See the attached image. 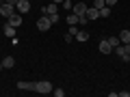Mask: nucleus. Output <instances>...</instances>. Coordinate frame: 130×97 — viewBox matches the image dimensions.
<instances>
[{"mask_svg":"<svg viewBox=\"0 0 130 97\" xmlns=\"http://www.w3.org/2000/svg\"><path fill=\"white\" fill-rule=\"evenodd\" d=\"M65 22L70 24V26H72V24H78V15H74V13H70V15H65Z\"/></svg>","mask_w":130,"mask_h":97,"instance_id":"nucleus-16","label":"nucleus"},{"mask_svg":"<svg viewBox=\"0 0 130 97\" xmlns=\"http://www.w3.org/2000/svg\"><path fill=\"white\" fill-rule=\"evenodd\" d=\"M87 7L89 5H85V2H76V5L72 7V13L78 15V17H83V15H87Z\"/></svg>","mask_w":130,"mask_h":97,"instance_id":"nucleus-4","label":"nucleus"},{"mask_svg":"<svg viewBox=\"0 0 130 97\" xmlns=\"http://www.w3.org/2000/svg\"><path fill=\"white\" fill-rule=\"evenodd\" d=\"M52 84L48 82V80H37V82H35V88H32V91L35 93H41V95H50L52 93Z\"/></svg>","mask_w":130,"mask_h":97,"instance_id":"nucleus-1","label":"nucleus"},{"mask_svg":"<svg viewBox=\"0 0 130 97\" xmlns=\"http://www.w3.org/2000/svg\"><path fill=\"white\" fill-rule=\"evenodd\" d=\"M119 41L121 43H130V30H121L119 32Z\"/></svg>","mask_w":130,"mask_h":97,"instance_id":"nucleus-15","label":"nucleus"},{"mask_svg":"<svg viewBox=\"0 0 130 97\" xmlns=\"http://www.w3.org/2000/svg\"><path fill=\"white\" fill-rule=\"evenodd\" d=\"M2 2H7V5H13V7L18 5V0H2Z\"/></svg>","mask_w":130,"mask_h":97,"instance_id":"nucleus-26","label":"nucleus"},{"mask_svg":"<svg viewBox=\"0 0 130 97\" xmlns=\"http://www.w3.org/2000/svg\"><path fill=\"white\" fill-rule=\"evenodd\" d=\"M106 39H108V43L113 45V50H115V47H117V45L121 43V41H119V37H106Z\"/></svg>","mask_w":130,"mask_h":97,"instance_id":"nucleus-18","label":"nucleus"},{"mask_svg":"<svg viewBox=\"0 0 130 97\" xmlns=\"http://www.w3.org/2000/svg\"><path fill=\"white\" fill-rule=\"evenodd\" d=\"M98 17H100V9H95V7L89 5L87 7V19H89V22H95Z\"/></svg>","mask_w":130,"mask_h":97,"instance_id":"nucleus-9","label":"nucleus"},{"mask_svg":"<svg viewBox=\"0 0 130 97\" xmlns=\"http://www.w3.org/2000/svg\"><path fill=\"white\" fill-rule=\"evenodd\" d=\"M104 2H106V7H111V9L117 5V0H104Z\"/></svg>","mask_w":130,"mask_h":97,"instance_id":"nucleus-24","label":"nucleus"},{"mask_svg":"<svg viewBox=\"0 0 130 97\" xmlns=\"http://www.w3.org/2000/svg\"><path fill=\"white\" fill-rule=\"evenodd\" d=\"M104 5H106L104 0H93V5H91V7H95V9H102Z\"/></svg>","mask_w":130,"mask_h":97,"instance_id":"nucleus-22","label":"nucleus"},{"mask_svg":"<svg viewBox=\"0 0 130 97\" xmlns=\"http://www.w3.org/2000/svg\"><path fill=\"white\" fill-rule=\"evenodd\" d=\"M18 88H20V91H32V88H35V82H24V80H20Z\"/></svg>","mask_w":130,"mask_h":97,"instance_id":"nucleus-12","label":"nucleus"},{"mask_svg":"<svg viewBox=\"0 0 130 97\" xmlns=\"http://www.w3.org/2000/svg\"><path fill=\"white\" fill-rule=\"evenodd\" d=\"M13 11H15L13 5H7V2H2V5H0V15H2V17H11V15H13Z\"/></svg>","mask_w":130,"mask_h":97,"instance_id":"nucleus-7","label":"nucleus"},{"mask_svg":"<svg viewBox=\"0 0 130 97\" xmlns=\"http://www.w3.org/2000/svg\"><path fill=\"white\" fill-rule=\"evenodd\" d=\"M2 67H5V69L15 67V58H13V56H5V58H2Z\"/></svg>","mask_w":130,"mask_h":97,"instance_id":"nucleus-13","label":"nucleus"},{"mask_svg":"<svg viewBox=\"0 0 130 97\" xmlns=\"http://www.w3.org/2000/svg\"><path fill=\"white\" fill-rule=\"evenodd\" d=\"M7 24H11V26L20 28V26H22V13H13L11 17H7Z\"/></svg>","mask_w":130,"mask_h":97,"instance_id":"nucleus-10","label":"nucleus"},{"mask_svg":"<svg viewBox=\"0 0 130 97\" xmlns=\"http://www.w3.org/2000/svg\"><path fill=\"white\" fill-rule=\"evenodd\" d=\"M15 30H18V28L11 26V24H5V26H2V32H5L7 39H15Z\"/></svg>","mask_w":130,"mask_h":97,"instance_id":"nucleus-11","label":"nucleus"},{"mask_svg":"<svg viewBox=\"0 0 130 97\" xmlns=\"http://www.w3.org/2000/svg\"><path fill=\"white\" fill-rule=\"evenodd\" d=\"M48 17H50L52 26H54V24H59V22H61V15H59V13H54V15H48Z\"/></svg>","mask_w":130,"mask_h":97,"instance_id":"nucleus-20","label":"nucleus"},{"mask_svg":"<svg viewBox=\"0 0 130 97\" xmlns=\"http://www.w3.org/2000/svg\"><path fill=\"white\" fill-rule=\"evenodd\" d=\"M52 2H56V5H61V2H63V0H52Z\"/></svg>","mask_w":130,"mask_h":97,"instance_id":"nucleus-27","label":"nucleus"},{"mask_svg":"<svg viewBox=\"0 0 130 97\" xmlns=\"http://www.w3.org/2000/svg\"><path fill=\"white\" fill-rule=\"evenodd\" d=\"M74 39H76V41H80V43H85V41H89V32L87 30H78Z\"/></svg>","mask_w":130,"mask_h":97,"instance_id":"nucleus-14","label":"nucleus"},{"mask_svg":"<svg viewBox=\"0 0 130 97\" xmlns=\"http://www.w3.org/2000/svg\"><path fill=\"white\" fill-rule=\"evenodd\" d=\"M119 97H130V91H119Z\"/></svg>","mask_w":130,"mask_h":97,"instance_id":"nucleus-25","label":"nucleus"},{"mask_svg":"<svg viewBox=\"0 0 130 97\" xmlns=\"http://www.w3.org/2000/svg\"><path fill=\"white\" fill-rule=\"evenodd\" d=\"M113 52H117V56H119L124 63H128V60H130V43H119Z\"/></svg>","mask_w":130,"mask_h":97,"instance_id":"nucleus-2","label":"nucleus"},{"mask_svg":"<svg viewBox=\"0 0 130 97\" xmlns=\"http://www.w3.org/2000/svg\"><path fill=\"white\" fill-rule=\"evenodd\" d=\"M100 17H111V7L104 5L102 9H100Z\"/></svg>","mask_w":130,"mask_h":97,"instance_id":"nucleus-17","label":"nucleus"},{"mask_svg":"<svg viewBox=\"0 0 130 97\" xmlns=\"http://www.w3.org/2000/svg\"><path fill=\"white\" fill-rule=\"evenodd\" d=\"M70 2H72V0H70Z\"/></svg>","mask_w":130,"mask_h":97,"instance_id":"nucleus-28","label":"nucleus"},{"mask_svg":"<svg viewBox=\"0 0 130 97\" xmlns=\"http://www.w3.org/2000/svg\"><path fill=\"white\" fill-rule=\"evenodd\" d=\"M52 95H54V97H63L65 91H63V88H52Z\"/></svg>","mask_w":130,"mask_h":97,"instance_id":"nucleus-21","label":"nucleus"},{"mask_svg":"<svg viewBox=\"0 0 130 97\" xmlns=\"http://www.w3.org/2000/svg\"><path fill=\"white\" fill-rule=\"evenodd\" d=\"M50 28H52V22H50V17H48V15H41V17L37 19V30L46 32V30H50Z\"/></svg>","mask_w":130,"mask_h":97,"instance_id":"nucleus-3","label":"nucleus"},{"mask_svg":"<svg viewBox=\"0 0 130 97\" xmlns=\"http://www.w3.org/2000/svg\"><path fill=\"white\" fill-rule=\"evenodd\" d=\"M41 13H43V15H54V13H59V5H56V2L43 5V7H41Z\"/></svg>","mask_w":130,"mask_h":97,"instance_id":"nucleus-5","label":"nucleus"},{"mask_svg":"<svg viewBox=\"0 0 130 97\" xmlns=\"http://www.w3.org/2000/svg\"><path fill=\"white\" fill-rule=\"evenodd\" d=\"M98 50L102 52V54H113V45L108 43V39H100V45H98Z\"/></svg>","mask_w":130,"mask_h":97,"instance_id":"nucleus-8","label":"nucleus"},{"mask_svg":"<svg viewBox=\"0 0 130 97\" xmlns=\"http://www.w3.org/2000/svg\"><path fill=\"white\" fill-rule=\"evenodd\" d=\"M61 7H63L65 11H72V7H74V2H70V0H63V2H61Z\"/></svg>","mask_w":130,"mask_h":97,"instance_id":"nucleus-19","label":"nucleus"},{"mask_svg":"<svg viewBox=\"0 0 130 97\" xmlns=\"http://www.w3.org/2000/svg\"><path fill=\"white\" fill-rule=\"evenodd\" d=\"M15 9H18V13H28L30 11V0H18V5H15Z\"/></svg>","mask_w":130,"mask_h":97,"instance_id":"nucleus-6","label":"nucleus"},{"mask_svg":"<svg viewBox=\"0 0 130 97\" xmlns=\"http://www.w3.org/2000/svg\"><path fill=\"white\" fill-rule=\"evenodd\" d=\"M63 39H65V43H72V41H74V35L67 32V35H63Z\"/></svg>","mask_w":130,"mask_h":97,"instance_id":"nucleus-23","label":"nucleus"}]
</instances>
